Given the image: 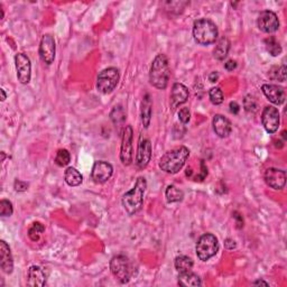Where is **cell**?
<instances>
[{
    "label": "cell",
    "instance_id": "obj_1",
    "mask_svg": "<svg viewBox=\"0 0 287 287\" xmlns=\"http://www.w3.org/2000/svg\"><path fill=\"white\" fill-rule=\"evenodd\" d=\"M147 188V182L146 178L140 176L137 178L136 184L134 188L125 193L124 196H122L121 203L122 207L125 208L127 213L129 215L136 214L137 212L141 210V207H143L144 203V194L145 191H146Z\"/></svg>",
    "mask_w": 287,
    "mask_h": 287
},
{
    "label": "cell",
    "instance_id": "obj_2",
    "mask_svg": "<svg viewBox=\"0 0 287 287\" xmlns=\"http://www.w3.org/2000/svg\"><path fill=\"white\" fill-rule=\"evenodd\" d=\"M171 70L169 58L165 54H158L152 63L150 71V81L153 87L164 90L169 84Z\"/></svg>",
    "mask_w": 287,
    "mask_h": 287
},
{
    "label": "cell",
    "instance_id": "obj_3",
    "mask_svg": "<svg viewBox=\"0 0 287 287\" xmlns=\"http://www.w3.org/2000/svg\"><path fill=\"white\" fill-rule=\"evenodd\" d=\"M190 156V151L185 146L175 148L166 154L159 161V167L164 172L169 174H176L183 169L186 161Z\"/></svg>",
    "mask_w": 287,
    "mask_h": 287
},
{
    "label": "cell",
    "instance_id": "obj_4",
    "mask_svg": "<svg viewBox=\"0 0 287 287\" xmlns=\"http://www.w3.org/2000/svg\"><path fill=\"white\" fill-rule=\"evenodd\" d=\"M218 35V27L210 19L202 18V19L195 20L193 24V37L200 45L207 46L215 43Z\"/></svg>",
    "mask_w": 287,
    "mask_h": 287
},
{
    "label": "cell",
    "instance_id": "obj_5",
    "mask_svg": "<svg viewBox=\"0 0 287 287\" xmlns=\"http://www.w3.org/2000/svg\"><path fill=\"white\" fill-rule=\"evenodd\" d=\"M110 270L115 279L121 284H127L134 274L133 264L128 257L124 255H117L110 260Z\"/></svg>",
    "mask_w": 287,
    "mask_h": 287
},
{
    "label": "cell",
    "instance_id": "obj_6",
    "mask_svg": "<svg viewBox=\"0 0 287 287\" xmlns=\"http://www.w3.org/2000/svg\"><path fill=\"white\" fill-rule=\"evenodd\" d=\"M196 255L200 260L208 262L217 255L219 251V242L217 237L212 233H204L196 242Z\"/></svg>",
    "mask_w": 287,
    "mask_h": 287
},
{
    "label": "cell",
    "instance_id": "obj_7",
    "mask_svg": "<svg viewBox=\"0 0 287 287\" xmlns=\"http://www.w3.org/2000/svg\"><path fill=\"white\" fill-rule=\"evenodd\" d=\"M119 71L115 68H108L99 73L96 79V89L103 95L113 92L119 82Z\"/></svg>",
    "mask_w": 287,
    "mask_h": 287
},
{
    "label": "cell",
    "instance_id": "obj_8",
    "mask_svg": "<svg viewBox=\"0 0 287 287\" xmlns=\"http://www.w3.org/2000/svg\"><path fill=\"white\" fill-rule=\"evenodd\" d=\"M133 128L132 126H126L122 132L120 161L124 165L128 166L133 162Z\"/></svg>",
    "mask_w": 287,
    "mask_h": 287
},
{
    "label": "cell",
    "instance_id": "obj_9",
    "mask_svg": "<svg viewBox=\"0 0 287 287\" xmlns=\"http://www.w3.org/2000/svg\"><path fill=\"white\" fill-rule=\"evenodd\" d=\"M15 64H16L18 81L21 84H28L32 77L31 59L26 54L18 53L15 57Z\"/></svg>",
    "mask_w": 287,
    "mask_h": 287
},
{
    "label": "cell",
    "instance_id": "obj_10",
    "mask_svg": "<svg viewBox=\"0 0 287 287\" xmlns=\"http://www.w3.org/2000/svg\"><path fill=\"white\" fill-rule=\"evenodd\" d=\"M39 57L47 65H51L54 62L55 53H57V45H55L54 37L46 34L42 37L39 44Z\"/></svg>",
    "mask_w": 287,
    "mask_h": 287
},
{
    "label": "cell",
    "instance_id": "obj_11",
    "mask_svg": "<svg viewBox=\"0 0 287 287\" xmlns=\"http://www.w3.org/2000/svg\"><path fill=\"white\" fill-rule=\"evenodd\" d=\"M114 167L110 163L104 161H96L93 164L91 177L95 183L103 184L110 180L113 176Z\"/></svg>",
    "mask_w": 287,
    "mask_h": 287
},
{
    "label": "cell",
    "instance_id": "obj_12",
    "mask_svg": "<svg viewBox=\"0 0 287 287\" xmlns=\"http://www.w3.org/2000/svg\"><path fill=\"white\" fill-rule=\"evenodd\" d=\"M262 122L265 130L268 134H274L277 132L279 128V122H281L277 108L273 106L265 108L262 114Z\"/></svg>",
    "mask_w": 287,
    "mask_h": 287
},
{
    "label": "cell",
    "instance_id": "obj_13",
    "mask_svg": "<svg viewBox=\"0 0 287 287\" xmlns=\"http://www.w3.org/2000/svg\"><path fill=\"white\" fill-rule=\"evenodd\" d=\"M257 25L258 28L264 33L270 34L278 31L279 28V20L276 14L271 10H264L259 14L258 19H257Z\"/></svg>",
    "mask_w": 287,
    "mask_h": 287
},
{
    "label": "cell",
    "instance_id": "obj_14",
    "mask_svg": "<svg viewBox=\"0 0 287 287\" xmlns=\"http://www.w3.org/2000/svg\"><path fill=\"white\" fill-rule=\"evenodd\" d=\"M152 158V144L148 138H140L138 144L137 154H136V164L138 169L144 170L151 162Z\"/></svg>",
    "mask_w": 287,
    "mask_h": 287
},
{
    "label": "cell",
    "instance_id": "obj_15",
    "mask_svg": "<svg viewBox=\"0 0 287 287\" xmlns=\"http://www.w3.org/2000/svg\"><path fill=\"white\" fill-rule=\"evenodd\" d=\"M265 182L274 190H282L286 184V172L278 169H267L264 174Z\"/></svg>",
    "mask_w": 287,
    "mask_h": 287
},
{
    "label": "cell",
    "instance_id": "obj_16",
    "mask_svg": "<svg viewBox=\"0 0 287 287\" xmlns=\"http://www.w3.org/2000/svg\"><path fill=\"white\" fill-rule=\"evenodd\" d=\"M265 96L274 104H283L285 102L286 95L284 89L275 84H264L262 87Z\"/></svg>",
    "mask_w": 287,
    "mask_h": 287
},
{
    "label": "cell",
    "instance_id": "obj_17",
    "mask_svg": "<svg viewBox=\"0 0 287 287\" xmlns=\"http://www.w3.org/2000/svg\"><path fill=\"white\" fill-rule=\"evenodd\" d=\"M189 89L182 83H175L172 88V95H171V107L175 110L181 104L185 103L189 99Z\"/></svg>",
    "mask_w": 287,
    "mask_h": 287
},
{
    "label": "cell",
    "instance_id": "obj_18",
    "mask_svg": "<svg viewBox=\"0 0 287 287\" xmlns=\"http://www.w3.org/2000/svg\"><path fill=\"white\" fill-rule=\"evenodd\" d=\"M212 125H213L215 135L219 136L220 138L228 137L231 134V130H232V125H231L230 120L222 115H215L213 117Z\"/></svg>",
    "mask_w": 287,
    "mask_h": 287
},
{
    "label": "cell",
    "instance_id": "obj_19",
    "mask_svg": "<svg viewBox=\"0 0 287 287\" xmlns=\"http://www.w3.org/2000/svg\"><path fill=\"white\" fill-rule=\"evenodd\" d=\"M0 259H1L0 260L1 269L5 271L6 274H12L14 269L13 255L12 251H10L9 246L3 240L0 241Z\"/></svg>",
    "mask_w": 287,
    "mask_h": 287
},
{
    "label": "cell",
    "instance_id": "obj_20",
    "mask_svg": "<svg viewBox=\"0 0 287 287\" xmlns=\"http://www.w3.org/2000/svg\"><path fill=\"white\" fill-rule=\"evenodd\" d=\"M27 284L33 287H42L46 284V274L39 266H32L27 273Z\"/></svg>",
    "mask_w": 287,
    "mask_h": 287
},
{
    "label": "cell",
    "instance_id": "obj_21",
    "mask_svg": "<svg viewBox=\"0 0 287 287\" xmlns=\"http://www.w3.org/2000/svg\"><path fill=\"white\" fill-rule=\"evenodd\" d=\"M152 114H153V101L151 96L145 95L143 101H141V108H140V117H141V122H143V126L145 128H148L151 124L152 119Z\"/></svg>",
    "mask_w": 287,
    "mask_h": 287
},
{
    "label": "cell",
    "instance_id": "obj_22",
    "mask_svg": "<svg viewBox=\"0 0 287 287\" xmlns=\"http://www.w3.org/2000/svg\"><path fill=\"white\" fill-rule=\"evenodd\" d=\"M178 284L184 287H197L202 285V281L196 274L192 271H186V273H180L178 275Z\"/></svg>",
    "mask_w": 287,
    "mask_h": 287
},
{
    "label": "cell",
    "instance_id": "obj_23",
    "mask_svg": "<svg viewBox=\"0 0 287 287\" xmlns=\"http://www.w3.org/2000/svg\"><path fill=\"white\" fill-rule=\"evenodd\" d=\"M229 50L230 40L227 38L226 36H223L218 40L217 45H215V48L213 51V57L219 59V61H222V59H225L227 57V55L229 53Z\"/></svg>",
    "mask_w": 287,
    "mask_h": 287
},
{
    "label": "cell",
    "instance_id": "obj_24",
    "mask_svg": "<svg viewBox=\"0 0 287 287\" xmlns=\"http://www.w3.org/2000/svg\"><path fill=\"white\" fill-rule=\"evenodd\" d=\"M64 178L66 184L70 186H79L83 182V176L79 171L74 167H68L64 173Z\"/></svg>",
    "mask_w": 287,
    "mask_h": 287
},
{
    "label": "cell",
    "instance_id": "obj_25",
    "mask_svg": "<svg viewBox=\"0 0 287 287\" xmlns=\"http://www.w3.org/2000/svg\"><path fill=\"white\" fill-rule=\"evenodd\" d=\"M174 266H175V269H176L178 273L191 271L193 268V260L188 256H178L175 258Z\"/></svg>",
    "mask_w": 287,
    "mask_h": 287
},
{
    "label": "cell",
    "instance_id": "obj_26",
    "mask_svg": "<svg viewBox=\"0 0 287 287\" xmlns=\"http://www.w3.org/2000/svg\"><path fill=\"white\" fill-rule=\"evenodd\" d=\"M165 195H166L167 202L174 203V202H181L184 197V193L182 190L177 189L175 185H169L165 191Z\"/></svg>",
    "mask_w": 287,
    "mask_h": 287
},
{
    "label": "cell",
    "instance_id": "obj_27",
    "mask_svg": "<svg viewBox=\"0 0 287 287\" xmlns=\"http://www.w3.org/2000/svg\"><path fill=\"white\" fill-rule=\"evenodd\" d=\"M265 46L271 57H278L282 53V46L274 36H269L265 39Z\"/></svg>",
    "mask_w": 287,
    "mask_h": 287
},
{
    "label": "cell",
    "instance_id": "obj_28",
    "mask_svg": "<svg viewBox=\"0 0 287 287\" xmlns=\"http://www.w3.org/2000/svg\"><path fill=\"white\" fill-rule=\"evenodd\" d=\"M110 117H111V120H113L114 122V125L115 127H118V128H120L126 120V113L124 108H122L121 106H115L114 108V110L111 111Z\"/></svg>",
    "mask_w": 287,
    "mask_h": 287
},
{
    "label": "cell",
    "instance_id": "obj_29",
    "mask_svg": "<svg viewBox=\"0 0 287 287\" xmlns=\"http://www.w3.org/2000/svg\"><path fill=\"white\" fill-rule=\"evenodd\" d=\"M268 76L271 80L274 81H281L284 82L286 80V68L285 65H281V66H273L269 70V73Z\"/></svg>",
    "mask_w": 287,
    "mask_h": 287
},
{
    "label": "cell",
    "instance_id": "obj_30",
    "mask_svg": "<svg viewBox=\"0 0 287 287\" xmlns=\"http://www.w3.org/2000/svg\"><path fill=\"white\" fill-rule=\"evenodd\" d=\"M45 231V227H44L40 222H34L32 225L31 228L28 230V237L32 241L39 240L40 234Z\"/></svg>",
    "mask_w": 287,
    "mask_h": 287
},
{
    "label": "cell",
    "instance_id": "obj_31",
    "mask_svg": "<svg viewBox=\"0 0 287 287\" xmlns=\"http://www.w3.org/2000/svg\"><path fill=\"white\" fill-rule=\"evenodd\" d=\"M71 161V155L68 150H58L57 153V157H55V163L58 166H66Z\"/></svg>",
    "mask_w": 287,
    "mask_h": 287
},
{
    "label": "cell",
    "instance_id": "obj_32",
    "mask_svg": "<svg viewBox=\"0 0 287 287\" xmlns=\"http://www.w3.org/2000/svg\"><path fill=\"white\" fill-rule=\"evenodd\" d=\"M209 98H210V101L215 104V106H219L223 102V92L221 91V89L215 87L212 88L210 91H209Z\"/></svg>",
    "mask_w": 287,
    "mask_h": 287
},
{
    "label": "cell",
    "instance_id": "obj_33",
    "mask_svg": "<svg viewBox=\"0 0 287 287\" xmlns=\"http://www.w3.org/2000/svg\"><path fill=\"white\" fill-rule=\"evenodd\" d=\"M244 107L245 110L248 111V113H256L257 109H258V103H257L255 96L251 95L246 96L244 99Z\"/></svg>",
    "mask_w": 287,
    "mask_h": 287
},
{
    "label": "cell",
    "instance_id": "obj_34",
    "mask_svg": "<svg viewBox=\"0 0 287 287\" xmlns=\"http://www.w3.org/2000/svg\"><path fill=\"white\" fill-rule=\"evenodd\" d=\"M14 209L13 204L8 200H1L0 201V215L1 217H10L13 214Z\"/></svg>",
    "mask_w": 287,
    "mask_h": 287
},
{
    "label": "cell",
    "instance_id": "obj_35",
    "mask_svg": "<svg viewBox=\"0 0 287 287\" xmlns=\"http://www.w3.org/2000/svg\"><path fill=\"white\" fill-rule=\"evenodd\" d=\"M178 119H180L182 124H188L190 119H191V113H190L189 108H182L180 113H178Z\"/></svg>",
    "mask_w": 287,
    "mask_h": 287
},
{
    "label": "cell",
    "instance_id": "obj_36",
    "mask_svg": "<svg viewBox=\"0 0 287 287\" xmlns=\"http://www.w3.org/2000/svg\"><path fill=\"white\" fill-rule=\"evenodd\" d=\"M28 183H26L24 181H20V180H16L14 183V188L16 190L17 192H25L28 190Z\"/></svg>",
    "mask_w": 287,
    "mask_h": 287
},
{
    "label": "cell",
    "instance_id": "obj_37",
    "mask_svg": "<svg viewBox=\"0 0 287 287\" xmlns=\"http://www.w3.org/2000/svg\"><path fill=\"white\" fill-rule=\"evenodd\" d=\"M233 218L237 220V228L241 229L242 227H244V219H242V217L239 213H238V212H234Z\"/></svg>",
    "mask_w": 287,
    "mask_h": 287
},
{
    "label": "cell",
    "instance_id": "obj_38",
    "mask_svg": "<svg viewBox=\"0 0 287 287\" xmlns=\"http://www.w3.org/2000/svg\"><path fill=\"white\" fill-rule=\"evenodd\" d=\"M229 107H230V113H231V114L238 115V113H239L240 107H239V104H238L237 102H234V101H233V102H230Z\"/></svg>",
    "mask_w": 287,
    "mask_h": 287
},
{
    "label": "cell",
    "instance_id": "obj_39",
    "mask_svg": "<svg viewBox=\"0 0 287 287\" xmlns=\"http://www.w3.org/2000/svg\"><path fill=\"white\" fill-rule=\"evenodd\" d=\"M236 68H237V62L233 61V59H229V61L225 64V69L227 71H233Z\"/></svg>",
    "mask_w": 287,
    "mask_h": 287
},
{
    "label": "cell",
    "instance_id": "obj_40",
    "mask_svg": "<svg viewBox=\"0 0 287 287\" xmlns=\"http://www.w3.org/2000/svg\"><path fill=\"white\" fill-rule=\"evenodd\" d=\"M225 246L228 250H231V249L236 248V242H234L232 239H227L225 242Z\"/></svg>",
    "mask_w": 287,
    "mask_h": 287
},
{
    "label": "cell",
    "instance_id": "obj_41",
    "mask_svg": "<svg viewBox=\"0 0 287 287\" xmlns=\"http://www.w3.org/2000/svg\"><path fill=\"white\" fill-rule=\"evenodd\" d=\"M219 79V74L218 72H212L210 76H209V80H210L212 83H214V82H217Z\"/></svg>",
    "mask_w": 287,
    "mask_h": 287
},
{
    "label": "cell",
    "instance_id": "obj_42",
    "mask_svg": "<svg viewBox=\"0 0 287 287\" xmlns=\"http://www.w3.org/2000/svg\"><path fill=\"white\" fill-rule=\"evenodd\" d=\"M253 285H264V286H268V283L267 282H264V281H256V282H253Z\"/></svg>",
    "mask_w": 287,
    "mask_h": 287
},
{
    "label": "cell",
    "instance_id": "obj_43",
    "mask_svg": "<svg viewBox=\"0 0 287 287\" xmlns=\"http://www.w3.org/2000/svg\"><path fill=\"white\" fill-rule=\"evenodd\" d=\"M0 92H1V101H5L6 98H7L5 90H3V89H0Z\"/></svg>",
    "mask_w": 287,
    "mask_h": 287
}]
</instances>
